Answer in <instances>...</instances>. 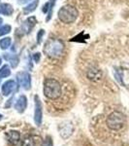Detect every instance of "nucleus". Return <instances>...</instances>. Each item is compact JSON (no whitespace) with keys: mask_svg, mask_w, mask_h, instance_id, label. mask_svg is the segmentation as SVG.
I'll return each mask as SVG.
<instances>
[{"mask_svg":"<svg viewBox=\"0 0 129 146\" xmlns=\"http://www.w3.org/2000/svg\"><path fill=\"white\" fill-rule=\"evenodd\" d=\"M17 79L20 85L24 90H29L31 87V77H30L29 73L25 71L18 72L17 74Z\"/></svg>","mask_w":129,"mask_h":146,"instance_id":"obj_5","label":"nucleus"},{"mask_svg":"<svg viewBox=\"0 0 129 146\" xmlns=\"http://www.w3.org/2000/svg\"><path fill=\"white\" fill-rule=\"evenodd\" d=\"M11 38L10 37H6V38H2L0 40V48L2 49V50H6V49H8L9 47L11 45Z\"/></svg>","mask_w":129,"mask_h":146,"instance_id":"obj_15","label":"nucleus"},{"mask_svg":"<svg viewBox=\"0 0 129 146\" xmlns=\"http://www.w3.org/2000/svg\"><path fill=\"white\" fill-rule=\"evenodd\" d=\"M35 23H36V19L34 17H31V18H28L26 21H25L24 23H23V25H22V27H20V29H22V34L23 33H27V32H29L30 30L33 28V27L35 25Z\"/></svg>","mask_w":129,"mask_h":146,"instance_id":"obj_9","label":"nucleus"},{"mask_svg":"<svg viewBox=\"0 0 129 146\" xmlns=\"http://www.w3.org/2000/svg\"><path fill=\"white\" fill-rule=\"evenodd\" d=\"M35 100V112H34V121L37 126H40L42 123V103L40 101L38 96H34Z\"/></svg>","mask_w":129,"mask_h":146,"instance_id":"obj_6","label":"nucleus"},{"mask_svg":"<svg viewBox=\"0 0 129 146\" xmlns=\"http://www.w3.org/2000/svg\"><path fill=\"white\" fill-rule=\"evenodd\" d=\"M55 0H51L50 1V5H51V9H50V14H49V17L48 19H47V21H49L51 19V10H53V5H55Z\"/></svg>","mask_w":129,"mask_h":146,"instance_id":"obj_20","label":"nucleus"},{"mask_svg":"<svg viewBox=\"0 0 129 146\" xmlns=\"http://www.w3.org/2000/svg\"><path fill=\"white\" fill-rule=\"evenodd\" d=\"M42 146H53V141H51V138L50 136H48V137L43 141Z\"/></svg>","mask_w":129,"mask_h":146,"instance_id":"obj_18","label":"nucleus"},{"mask_svg":"<svg viewBox=\"0 0 129 146\" xmlns=\"http://www.w3.org/2000/svg\"><path fill=\"white\" fill-rule=\"evenodd\" d=\"M26 1H28V0H22V2H26Z\"/></svg>","mask_w":129,"mask_h":146,"instance_id":"obj_24","label":"nucleus"},{"mask_svg":"<svg viewBox=\"0 0 129 146\" xmlns=\"http://www.w3.org/2000/svg\"><path fill=\"white\" fill-rule=\"evenodd\" d=\"M1 119H2V115L0 114V120H1Z\"/></svg>","mask_w":129,"mask_h":146,"instance_id":"obj_25","label":"nucleus"},{"mask_svg":"<svg viewBox=\"0 0 129 146\" xmlns=\"http://www.w3.org/2000/svg\"><path fill=\"white\" fill-rule=\"evenodd\" d=\"M58 19L64 23H72L78 18V10L74 6L66 5L63 6L62 8L58 11Z\"/></svg>","mask_w":129,"mask_h":146,"instance_id":"obj_3","label":"nucleus"},{"mask_svg":"<svg viewBox=\"0 0 129 146\" xmlns=\"http://www.w3.org/2000/svg\"><path fill=\"white\" fill-rule=\"evenodd\" d=\"M2 23V19H0V25Z\"/></svg>","mask_w":129,"mask_h":146,"instance_id":"obj_23","label":"nucleus"},{"mask_svg":"<svg viewBox=\"0 0 129 146\" xmlns=\"http://www.w3.org/2000/svg\"><path fill=\"white\" fill-rule=\"evenodd\" d=\"M13 7H12L10 4H7V3H3L0 5V14L2 15H5V16H10L13 14Z\"/></svg>","mask_w":129,"mask_h":146,"instance_id":"obj_11","label":"nucleus"},{"mask_svg":"<svg viewBox=\"0 0 129 146\" xmlns=\"http://www.w3.org/2000/svg\"><path fill=\"white\" fill-rule=\"evenodd\" d=\"M33 58H34L35 62H38L39 60H40V58H41V54H40V53L34 54V55H33Z\"/></svg>","mask_w":129,"mask_h":146,"instance_id":"obj_21","label":"nucleus"},{"mask_svg":"<svg viewBox=\"0 0 129 146\" xmlns=\"http://www.w3.org/2000/svg\"><path fill=\"white\" fill-rule=\"evenodd\" d=\"M38 4H39V0H34V1L31 2L29 5H27L26 7H25V8H23V12H24L25 14L31 13V12L35 11V9L37 8Z\"/></svg>","mask_w":129,"mask_h":146,"instance_id":"obj_12","label":"nucleus"},{"mask_svg":"<svg viewBox=\"0 0 129 146\" xmlns=\"http://www.w3.org/2000/svg\"><path fill=\"white\" fill-rule=\"evenodd\" d=\"M44 34H45V31H44L43 29H41L40 31L38 32V34H37V43L40 44L42 41V38H43Z\"/></svg>","mask_w":129,"mask_h":146,"instance_id":"obj_19","label":"nucleus"},{"mask_svg":"<svg viewBox=\"0 0 129 146\" xmlns=\"http://www.w3.org/2000/svg\"><path fill=\"white\" fill-rule=\"evenodd\" d=\"M1 63H2V58H0V65H1Z\"/></svg>","mask_w":129,"mask_h":146,"instance_id":"obj_22","label":"nucleus"},{"mask_svg":"<svg viewBox=\"0 0 129 146\" xmlns=\"http://www.w3.org/2000/svg\"><path fill=\"white\" fill-rule=\"evenodd\" d=\"M4 58L11 62L12 67H17V65L18 63V58L17 56H15V55L10 56V55H7V54H5V55H4Z\"/></svg>","mask_w":129,"mask_h":146,"instance_id":"obj_13","label":"nucleus"},{"mask_svg":"<svg viewBox=\"0 0 129 146\" xmlns=\"http://www.w3.org/2000/svg\"><path fill=\"white\" fill-rule=\"evenodd\" d=\"M27 106V100L25 98V96H20L18 98L17 102L15 103V109H17L18 112L22 113L24 112L25 108Z\"/></svg>","mask_w":129,"mask_h":146,"instance_id":"obj_8","label":"nucleus"},{"mask_svg":"<svg viewBox=\"0 0 129 146\" xmlns=\"http://www.w3.org/2000/svg\"><path fill=\"white\" fill-rule=\"evenodd\" d=\"M63 52H64V44L59 39H49L44 47V53L51 58H60L63 55Z\"/></svg>","mask_w":129,"mask_h":146,"instance_id":"obj_1","label":"nucleus"},{"mask_svg":"<svg viewBox=\"0 0 129 146\" xmlns=\"http://www.w3.org/2000/svg\"><path fill=\"white\" fill-rule=\"evenodd\" d=\"M16 86H17V84H16V82L14 81V80H9V81L5 82V83L3 84V86H2V94H3V96H9L10 94L15 90Z\"/></svg>","mask_w":129,"mask_h":146,"instance_id":"obj_7","label":"nucleus"},{"mask_svg":"<svg viewBox=\"0 0 129 146\" xmlns=\"http://www.w3.org/2000/svg\"><path fill=\"white\" fill-rule=\"evenodd\" d=\"M6 136H7V139H8V141L12 145H17L18 143V141H20V133L17 131H8V133H6Z\"/></svg>","mask_w":129,"mask_h":146,"instance_id":"obj_10","label":"nucleus"},{"mask_svg":"<svg viewBox=\"0 0 129 146\" xmlns=\"http://www.w3.org/2000/svg\"><path fill=\"white\" fill-rule=\"evenodd\" d=\"M125 125V117L122 113L115 111L107 118V126L113 131H119Z\"/></svg>","mask_w":129,"mask_h":146,"instance_id":"obj_4","label":"nucleus"},{"mask_svg":"<svg viewBox=\"0 0 129 146\" xmlns=\"http://www.w3.org/2000/svg\"><path fill=\"white\" fill-rule=\"evenodd\" d=\"M22 146H35V141L33 139V137L29 135L25 136L22 142Z\"/></svg>","mask_w":129,"mask_h":146,"instance_id":"obj_16","label":"nucleus"},{"mask_svg":"<svg viewBox=\"0 0 129 146\" xmlns=\"http://www.w3.org/2000/svg\"><path fill=\"white\" fill-rule=\"evenodd\" d=\"M11 31V25H3L2 27H0V36H3L7 33Z\"/></svg>","mask_w":129,"mask_h":146,"instance_id":"obj_17","label":"nucleus"},{"mask_svg":"<svg viewBox=\"0 0 129 146\" xmlns=\"http://www.w3.org/2000/svg\"><path fill=\"white\" fill-rule=\"evenodd\" d=\"M62 89L59 82L55 79L48 78L44 81V95L50 100H56L61 96Z\"/></svg>","mask_w":129,"mask_h":146,"instance_id":"obj_2","label":"nucleus"},{"mask_svg":"<svg viewBox=\"0 0 129 146\" xmlns=\"http://www.w3.org/2000/svg\"><path fill=\"white\" fill-rule=\"evenodd\" d=\"M11 74V70H10V67L9 65H3L2 68L0 69V78H6V77L10 76Z\"/></svg>","mask_w":129,"mask_h":146,"instance_id":"obj_14","label":"nucleus"}]
</instances>
